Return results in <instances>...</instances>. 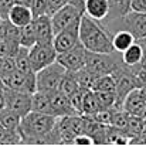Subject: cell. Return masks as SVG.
<instances>
[{
  "label": "cell",
  "mask_w": 146,
  "mask_h": 146,
  "mask_svg": "<svg viewBox=\"0 0 146 146\" xmlns=\"http://www.w3.org/2000/svg\"><path fill=\"white\" fill-rule=\"evenodd\" d=\"M57 116L30 111L20 122L21 143H50V133L52 132Z\"/></svg>",
  "instance_id": "1"
},
{
  "label": "cell",
  "mask_w": 146,
  "mask_h": 146,
  "mask_svg": "<svg viewBox=\"0 0 146 146\" xmlns=\"http://www.w3.org/2000/svg\"><path fill=\"white\" fill-rule=\"evenodd\" d=\"M80 41L87 51L92 52H112L115 51L112 46V36L104 29V26L87 16L81 17L80 26Z\"/></svg>",
  "instance_id": "2"
},
{
  "label": "cell",
  "mask_w": 146,
  "mask_h": 146,
  "mask_svg": "<svg viewBox=\"0 0 146 146\" xmlns=\"http://www.w3.org/2000/svg\"><path fill=\"white\" fill-rule=\"evenodd\" d=\"M123 64L122 52L112 51V52H92L87 51L85 58V68H88L95 75H106L113 74Z\"/></svg>",
  "instance_id": "3"
},
{
  "label": "cell",
  "mask_w": 146,
  "mask_h": 146,
  "mask_svg": "<svg viewBox=\"0 0 146 146\" xmlns=\"http://www.w3.org/2000/svg\"><path fill=\"white\" fill-rule=\"evenodd\" d=\"M67 72L68 71L65 70V67L61 65L58 61L48 64L47 67L36 72V88H37L36 91H43V92L57 91Z\"/></svg>",
  "instance_id": "4"
},
{
  "label": "cell",
  "mask_w": 146,
  "mask_h": 146,
  "mask_svg": "<svg viewBox=\"0 0 146 146\" xmlns=\"http://www.w3.org/2000/svg\"><path fill=\"white\" fill-rule=\"evenodd\" d=\"M119 30H126V31L132 33L136 40L146 37V13L131 10L118 23H115L112 26V29L109 30V34L112 36Z\"/></svg>",
  "instance_id": "5"
},
{
  "label": "cell",
  "mask_w": 146,
  "mask_h": 146,
  "mask_svg": "<svg viewBox=\"0 0 146 146\" xmlns=\"http://www.w3.org/2000/svg\"><path fill=\"white\" fill-rule=\"evenodd\" d=\"M29 55H30V61H31L33 70L37 72L41 68L47 67L48 64L57 61L58 52H57V50L54 47L52 41H46V43L37 41L33 47L29 48Z\"/></svg>",
  "instance_id": "6"
},
{
  "label": "cell",
  "mask_w": 146,
  "mask_h": 146,
  "mask_svg": "<svg viewBox=\"0 0 146 146\" xmlns=\"http://www.w3.org/2000/svg\"><path fill=\"white\" fill-rule=\"evenodd\" d=\"M4 108L10 109L20 118H24L30 111H31V101L33 94L24 92V91H17V90H10L4 87Z\"/></svg>",
  "instance_id": "7"
},
{
  "label": "cell",
  "mask_w": 146,
  "mask_h": 146,
  "mask_svg": "<svg viewBox=\"0 0 146 146\" xmlns=\"http://www.w3.org/2000/svg\"><path fill=\"white\" fill-rule=\"evenodd\" d=\"M82 17V16H81ZM81 17L74 20L71 24H68L65 29H62L61 31L54 34L52 43L54 47L57 50V52H64L68 51L72 47H75L77 44H80V26H81Z\"/></svg>",
  "instance_id": "8"
},
{
  "label": "cell",
  "mask_w": 146,
  "mask_h": 146,
  "mask_svg": "<svg viewBox=\"0 0 146 146\" xmlns=\"http://www.w3.org/2000/svg\"><path fill=\"white\" fill-rule=\"evenodd\" d=\"M1 81L4 87L10 90H17V91H24V92H36V72H21L19 70H14L13 72L1 77Z\"/></svg>",
  "instance_id": "9"
},
{
  "label": "cell",
  "mask_w": 146,
  "mask_h": 146,
  "mask_svg": "<svg viewBox=\"0 0 146 146\" xmlns=\"http://www.w3.org/2000/svg\"><path fill=\"white\" fill-rule=\"evenodd\" d=\"M84 14V9L68 3L65 6H62L61 9H58L57 11H54L51 14V23H52V29H54V34L61 31L62 29H65L68 24H71L74 20L80 19Z\"/></svg>",
  "instance_id": "10"
},
{
  "label": "cell",
  "mask_w": 146,
  "mask_h": 146,
  "mask_svg": "<svg viewBox=\"0 0 146 146\" xmlns=\"http://www.w3.org/2000/svg\"><path fill=\"white\" fill-rule=\"evenodd\" d=\"M85 58H87V50L80 43L75 47L68 51L60 52L57 55V61L65 67L68 72H75L85 67Z\"/></svg>",
  "instance_id": "11"
},
{
  "label": "cell",
  "mask_w": 146,
  "mask_h": 146,
  "mask_svg": "<svg viewBox=\"0 0 146 146\" xmlns=\"http://www.w3.org/2000/svg\"><path fill=\"white\" fill-rule=\"evenodd\" d=\"M108 3H109V13L106 19L101 21V24L109 33L112 26L132 10V0H108Z\"/></svg>",
  "instance_id": "12"
},
{
  "label": "cell",
  "mask_w": 146,
  "mask_h": 146,
  "mask_svg": "<svg viewBox=\"0 0 146 146\" xmlns=\"http://www.w3.org/2000/svg\"><path fill=\"white\" fill-rule=\"evenodd\" d=\"M7 20L13 26L20 29V27H24L33 21V11L29 6L14 3V6L10 9V11L7 14Z\"/></svg>",
  "instance_id": "13"
},
{
  "label": "cell",
  "mask_w": 146,
  "mask_h": 146,
  "mask_svg": "<svg viewBox=\"0 0 146 146\" xmlns=\"http://www.w3.org/2000/svg\"><path fill=\"white\" fill-rule=\"evenodd\" d=\"M33 27L36 31V38L37 41L46 43V41H52L54 38V29L51 23V16H40L33 19Z\"/></svg>",
  "instance_id": "14"
},
{
  "label": "cell",
  "mask_w": 146,
  "mask_h": 146,
  "mask_svg": "<svg viewBox=\"0 0 146 146\" xmlns=\"http://www.w3.org/2000/svg\"><path fill=\"white\" fill-rule=\"evenodd\" d=\"M123 109L129 115H136V116H143L146 113V101L142 97L139 88L133 90L128 97L125 98Z\"/></svg>",
  "instance_id": "15"
},
{
  "label": "cell",
  "mask_w": 146,
  "mask_h": 146,
  "mask_svg": "<svg viewBox=\"0 0 146 146\" xmlns=\"http://www.w3.org/2000/svg\"><path fill=\"white\" fill-rule=\"evenodd\" d=\"M84 13L87 16H90L91 19L102 21L104 19H106L108 13H109V3L108 0H85V6H84Z\"/></svg>",
  "instance_id": "16"
},
{
  "label": "cell",
  "mask_w": 146,
  "mask_h": 146,
  "mask_svg": "<svg viewBox=\"0 0 146 146\" xmlns=\"http://www.w3.org/2000/svg\"><path fill=\"white\" fill-rule=\"evenodd\" d=\"M31 111H37V112H43V113H50L54 115V109L51 105V99L47 92L43 91H36L33 92V101H31ZM58 118V116H57Z\"/></svg>",
  "instance_id": "17"
},
{
  "label": "cell",
  "mask_w": 146,
  "mask_h": 146,
  "mask_svg": "<svg viewBox=\"0 0 146 146\" xmlns=\"http://www.w3.org/2000/svg\"><path fill=\"white\" fill-rule=\"evenodd\" d=\"M135 41H136V38L133 37V34L126 30H119L115 34H112V46H113V50L118 52H123Z\"/></svg>",
  "instance_id": "18"
},
{
  "label": "cell",
  "mask_w": 146,
  "mask_h": 146,
  "mask_svg": "<svg viewBox=\"0 0 146 146\" xmlns=\"http://www.w3.org/2000/svg\"><path fill=\"white\" fill-rule=\"evenodd\" d=\"M143 55H145L143 47L138 41H135L129 48H126L122 52V60H123V62L128 67H133V65H136V64H139L142 61Z\"/></svg>",
  "instance_id": "19"
},
{
  "label": "cell",
  "mask_w": 146,
  "mask_h": 146,
  "mask_svg": "<svg viewBox=\"0 0 146 146\" xmlns=\"http://www.w3.org/2000/svg\"><path fill=\"white\" fill-rule=\"evenodd\" d=\"M20 122H21V118L16 115L14 112H11L10 109L7 108L0 109V125H3L9 131L20 132Z\"/></svg>",
  "instance_id": "20"
},
{
  "label": "cell",
  "mask_w": 146,
  "mask_h": 146,
  "mask_svg": "<svg viewBox=\"0 0 146 146\" xmlns=\"http://www.w3.org/2000/svg\"><path fill=\"white\" fill-rule=\"evenodd\" d=\"M14 62H16V70H19L21 72H26V74L36 72L33 70V65H31V61H30L29 48H26V47L20 46V48L14 54Z\"/></svg>",
  "instance_id": "21"
},
{
  "label": "cell",
  "mask_w": 146,
  "mask_h": 146,
  "mask_svg": "<svg viewBox=\"0 0 146 146\" xmlns=\"http://www.w3.org/2000/svg\"><path fill=\"white\" fill-rule=\"evenodd\" d=\"M36 43H37V38H36V31H34L33 23H30V24L19 29V44L21 47L30 48Z\"/></svg>",
  "instance_id": "22"
},
{
  "label": "cell",
  "mask_w": 146,
  "mask_h": 146,
  "mask_svg": "<svg viewBox=\"0 0 146 146\" xmlns=\"http://www.w3.org/2000/svg\"><path fill=\"white\" fill-rule=\"evenodd\" d=\"M74 75L77 78L78 85L81 88H84V90H92L94 88V84H95V81H97V78H98V75H95L94 72H91L85 67L81 68V70H78V71H75Z\"/></svg>",
  "instance_id": "23"
},
{
  "label": "cell",
  "mask_w": 146,
  "mask_h": 146,
  "mask_svg": "<svg viewBox=\"0 0 146 146\" xmlns=\"http://www.w3.org/2000/svg\"><path fill=\"white\" fill-rule=\"evenodd\" d=\"M101 109L99 106V102L97 99V95L92 90H88L85 92V97H84V102H82V115L85 116H91L94 115L95 112H98Z\"/></svg>",
  "instance_id": "24"
},
{
  "label": "cell",
  "mask_w": 146,
  "mask_h": 146,
  "mask_svg": "<svg viewBox=\"0 0 146 146\" xmlns=\"http://www.w3.org/2000/svg\"><path fill=\"white\" fill-rule=\"evenodd\" d=\"M92 91H108V92H116V81L112 74L99 75L94 84Z\"/></svg>",
  "instance_id": "25"
},
{
  "label": "cell",
  "mask_w": 146,
  "mask_h": 146,
  "mask_svg": "<svg viewBox=\"0 0 146 146\" xmlns=\"http://www.w3.org/2000/svg\"><path fill=\"white\" fill-rule=\"evenodd\" d=\"M81 87L78 85V82H77V78H75V75H74V72H67L65 74V77L62 78V81H61V84H60V88H58V91H61L64 95H67V97L70 98L77 90H80Z\"/></svg>",
  "instance_id": "26"
},
{
  "label": "cell",
  "mask_w": 146,
  "mask_h": 146,
  "mask_svg": "<svg viewBox=\"0 0 146 146\" xmlns=\"http://www.w3.org/2000/svg\"><path fill=\"white\" fill-rule=\"evenodd\" d=\"M129 68H131V71H132V74H133V77H135L139 88L146 87V51H145V55H143L142 61L139 64L133 65V67H129Z\"/></svg>",
  "instance_id": "27"
},
{
  "label": "cell",
  "mask_w": 146,
  "mask_h": 146,
  "mask_svg": "<svg viewBox=\"0 0 146 146\" xmlns=\"http://www.w3.org/2000/svg\"><path fill=\"white\" fill-rule=\"evenodd\" d=\"M30 9L33 11V19L34 17H40V16H51L47 0H33Z\"/></svg>",
  "instance_id": "28"
},
{
  "label": "cell",
  "mask_w": 146,
  "mask_h": 146,
  "mask_svg": "<svg viewBox=\"0 0 146 146\" xmlns=\"http://www.w3.org/2000/svg\"><path fill=\"white\" fill-rule=\"evenodd\" d=\"M88 90H84V88H80L77 90L71 97H70V102H71V106L75 109L77 113L82 115V102H84V97H85V92Z\"/></svg>",
  "instance_id": "29"
},
{
  "label": "cell",
  "mask_w": 146,
  "mask_h": 146,
  "mask_svg": "<svg viewBox=\"0 0 146 146\" xmlns=\"http://www.w3.org/2000/svg\"><path fill=\"white\" fill-rule=\"evenodd\" d=\"M16 70V62H14V57H4L0 60V78L13 72Z\"/></svg>",
  "instance_id": "30"
},
{
  "label": "cell",
  "mask_w": 146,
  "mask_h": 146,
  "mask_svg": "<svg viewBox=\"0 0 146 146\" xmlns=\"http://www.w3.org/2000/svg\"><path fill=\"white\" fill-rule=\"evenodd\" d=\"M14 0H0V17L1 20L7 19V14L10 11V9L14 6Z\"/></svg>",
  "instance_id": "31"
},
{
  "label": "cell",
  "mask_w": 146,
  "mask_h": 146,
  "mask_svg": "<svg viewBox=\"0 0 146 146\" xmlns=\"http://www.w3.org/2000/svg\"><path fill=\"white\" fill-rule=\"evenodd\" d=\"M72 143H74V145H92V143H95V142H94V139H92L91 135H88V133H81V135H77V136L74 138Z\"/></svg>",
  "instance_id": "32"
},
{
  "label": "cell",
  "mask_w": 146,
  "mask_h": 146,
  "mask_svg": "<svg viewBox=\"0 0 146 146\" xmlns=\"http://www.w3.org/2000/svg\"><path fill=\"white\" fill-rule=\"evenodd\" d=\"M132 10L146 13V0H132Z\"/></svg>",
  "instance_id": "33"
},
{
  "label": "cell",
  "mask_w": 146,
  "mask_h": 146,
  "mask_svg": "<svg viewBox=\"0 0 146 146\" xmlns=\"http://www.w3.org/2000/svg\"><path fill=\"white\" fill-rule=\"evenodd\" d=\"M4 101H6V97H4V84L0 85V109L4 108Z\"/></svg>",
  "instance_id": "34"
},
{
  "label": "cell",
  "mask_w": 146,
  "mask_h": 146,
  "mask_svg": "<svg viewBox=\"0 0 146 146\" xmlns=\"http://www.w3.org/2000/svg\"><path fill=\"white\" fill-rule=\"evenodd\" d=\"M14 1H16L17 4H24V6H29V7H30L33 0H14Z\"/></svg>",
  "instance_id": "35"
},
{
  "label": "cell",
  "mask_w": 146,
  "mask_h": 146,
  "mask_svg": "<svg viewBox=\"0 0 146 146\" xmlns=\"http://www.w3.org/2000/svg\"><path fill=\"white\" fill-rule=\"evenodd\" d=\"M3 37H4V21L0 20V41H1Z\"/></svg>",
  "instance_id": "36"
},
{
  "label": "cell",
  "mask_w": 146,
  "mask_h": 146,
  "mask_svg": "<svg viewBox=\"0 0 146 146\" xmlns=\"http://www.w3.org/2000/svg\"><path fill=\"white\" fill-rule=\"evenodd\" d=\"M136 41H138V43H139V44H141V46L143 47V50L146 51V37H143V38H141V40H136Z\"/></svg>",
  "instance_id": "37"
},
{
  "label": "cell",
  "mask_w": 146,
  "mask_h": 146,
  "mask_svg": "<svg viewBox=\"0 0 146 146\" xmlns=\"http://www.w3.org/2000/svg\"><path fill=\"white\" fill-rule=\"evenodd\" d=\"M0 85H3V81H1V78H0Z\"/></svg>",
  "instance_id": "38"
},
{
  "label": "cell",
  "mask_w": 146,
  "mask_h": 146,
  "mask_svg": "<svg viewBox=\"0 0 146 146\" xmlns=\"http://www.w3.org/2000/svg\"><path fill=\"white\" fill-rule=\"evenodd\" d=\"M0 20H1V17H0Z\"/></svg>",
  "instance_id": "39"
},
{
  "label": "cell",
  "mask_w": 146,
  "mask_h": 146,
  "mask_svg": "<svg viewBox=\"0 0 146 146\" xmlns=\"http://www.w3.org/2000/svg\"><path fill=\"white\" fill-rule=\"evenodd\" d=\"M0 60H1V58H0Z\"/></svg>",
  "instance_id": "40"
}]
</instances>
